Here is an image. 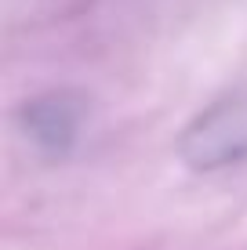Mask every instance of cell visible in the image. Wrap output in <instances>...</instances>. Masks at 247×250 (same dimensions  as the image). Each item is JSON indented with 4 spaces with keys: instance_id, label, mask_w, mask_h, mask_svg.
I'll return each instance as SVG.
<instances>
[{
    "instance_id": "obj_1",
    "label": "cell",
    "mask_w": 247,
    "mask_h": 250,
    "mask_svg": "<svg viewBox=\"0 0 247 250\" xmlns=\"http://www.w3.org/2000/svg\"><path fill=\"white\" fill-rule=\"evenodd\" d=\"M178 156L200 174L247 163V87L225 91L185 124Z\"/></svg>"
},
{
    "instance_id": "obj_2",
    "label": "cell",
    "mask_w": 247,
    "mask_h": 250,
    "mask_svg": "<svg viewBox=\"0 0 247 250\" xmlns=\"http://www.w3.org/2000/svg\"><path fill=\"white\" fill-rule=\"evenodd\" d=\"M80 120H84V105L73 91L37 94V98L22 102L19 109L22 134L51 156H62V152L73 149L76 134H80Z\"/></svg>"
}]
</instances>
